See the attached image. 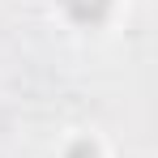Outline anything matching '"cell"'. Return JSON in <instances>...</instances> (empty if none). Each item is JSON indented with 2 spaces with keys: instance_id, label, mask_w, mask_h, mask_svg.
I'll use <instances>...</instances> for the list:
<instances>
[{
  "instance_id": "obj_2",
  "label": "cell",
  "mask_w": 158,
  "mask_h": 158,
  "mask_svg": "<svg viewBox=\"0 0 158 158\" xmlns=\"http://www.w3.org/2000/svg\"><path fill=\"white\" fill-rule=\"evenodd\" d=\"M64 158H98V150H94L90 141H73V145H69V154H64Z\"/></svg>"
},
{
  "instance_id": "obj_1",
  "label": "cell",
  "mask_w": 158,
  "mask_h": 158,
  "mask_svg": "<svg viewBox=\"0 0 158 158\" xmlns=\"http://www.w3.org/2000/svg\"><path fill=\"white\" fill-rule=\"evenodd\" d=\"M64 13L77 22V26H98L107 13H111V0H60Z\"/></svg>"
}]
</instances>
